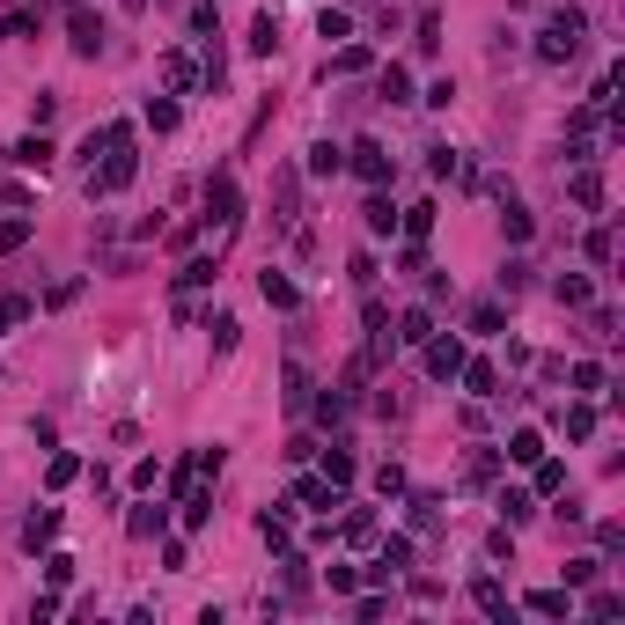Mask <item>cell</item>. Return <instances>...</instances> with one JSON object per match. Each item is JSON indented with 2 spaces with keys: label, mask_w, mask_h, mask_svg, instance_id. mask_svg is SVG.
<instances>
[{
  "label": "cell",
  "mask_w": 625,
  "mask_h": 625,
  "mask_svg": "<svg viewBox=\"0 0 625 625\" xmlns=\"http://www.w3.org/2000/svg\"><path fill=\"white\" fill-rule=\"evenodd\" d=\"M133 185V126H103V169H89V192H126Z\"/></svg>",
  "instance_id": "6da1fadb"
},
{
  "label": "cell",
  "mask_w": 625,
  "mask_h": 625,
  "mask_svg": "<svg viewBox=\"0 0 625 625\" xmlns=\"http://www.w3.org/2000/svg\"><path fill=\"white\" fill-rule=\"evenodd\" d=\"M582 37H589V15H582V8H552V23L537 30V60H545V67L574 60V52H582Z\"/></svg>",
  "instance_id": "7a4b0ae2"
},
{
  "label": "cell",
  "mask_w": 625,
  "mask_h": 625,
  "mask_svg": "<svg viewBox=\"0 0 625 625\" xmlns=\"http://www.w3.org/2000/svg\"><path fill=\"white\" fill-rule=\"evenodd\" d=\"M236 221H243V192H236V177H229V169H221V177H206V229H221V236H229Z\"/></svg>",
  "instance_id": "3957f363"
},
{
  "label": "cell",
  "mask_w": 625,
  "mask_h": 625,
  "mask_svg": "<svg viewBox=\"0 0 625 625\" xmlns=\"http://www.w3.org/2000/svg\"><path fill=\"white\" fill-rule=\"evenodd\" d=\"M67 37H74L81 60H96V52H103V15L89 8V0H67Z\"/></svg>",
  "instance_id": "277c9868"
},
{
  "label": "cell",
  "mask_w": 625,
  "mask_h": 625,
  "mask_svg": "<svg viewBox=\"0 0 625 625\" xmlns=\"http://www.w3.org/2000/svg\"><path fill=\"white\" fill-rule=\"evenodd\" d=\"M457 368H464V338H457V331H427V375L449 383Z\"/></svg>",
  "instance_id": "5b68a950"
},
{
  "label": "cell",
  "mask_w": 625,
  "mask_h": 625,
  "mask_svg": "<svg viewBox=\"0 0 625 625\" xmlns=\"http://www.w3.org/2000/svg\"><path fill=\"white\" fill-rule=\"evenodd\" d=\"M354 169H361V185H390L397 177V162L383 155V140H354Z\"/></svg>",
  "instance_id": "8992f818"
},
{
  "label": "cell",
  "mask_w": 625,
  "mask_h": 625,
  "mask_svg": "<svg viewBox=\"0 0 625 625\" xmlns=\"http://www.w3.org/2000/svg\"><path fill=\"white\" fill-rule=\"evenodd\" d=\"M405 566H412V537H390V545H383V559L368 566V582H390V574H405Z\"/></svg>",
  "instance_id": "52a82bcc"
},
{
  "label": "cell",
  "mask_w": 625,
  "mask_h": 625,
  "mask_svg": "<svg viewBox=\"0 0 625 625\" xmlns=\"http://www.w3.org/2000/svg\"><path fill=\"white\" fill-rule=\"evenodd\" d=\"M279 405H288V412L309 405V368H302V361H288V375H279Z\"/></svg>",
  "instance_id": "ba28073f"
},
{
  "label": "cell",
  "mask_w": 625,
  "mask_h": 625,
  "mask_svg": "<svg viewBox=\"0 0 625 625\" xmlns=\"http://www.w3.org/2000/svg\"><path fill=\"white\" fill-rule=\"evenodd\" d=\"M258 295H265L272 309H295V302H302V288H295L288 272H265V279H258Z\"/></svg>",
  "instance_id": "9c48e42d"
},
{
  "label": "cell",
  "mask_w": 625,
  "mask_h": 625,
  "mask_svg": "<svg viewBox=\"0 0 625 625\" xmlns=\"http://www.w3.org/2000/svg\"><path fill=\"white\" fill-rule=\"evenodd\" d=\"M471 596H478V611H493V618H516V603H507V589H500L493 574H478V582H471Z\"/></svg>",
  "instance_id": "30bf717a"
},
{
  "label": "cell",
  "mask_w": 625,
  "mask_h": 625,
  "mask_svg": "<svg viewBox=\"0 0 625 625\" xmlns=\"http://www.w3.org/2000/svg\"><path fill=\"white\" fill-rule=\"evenodd\" d=\"M52 537H60V507H37V516L23 523V545L37 552V545H52Z\"/></svg>",
  "instance_id": "8fae6325"
},
{
  "label": "cell",
  "mask_w": 625,
  "mask_h": 625,
  "mask_svg": "<svg viewBox=\"0 0 625 625\" xmlns=\"http://www.w3.org/2000/svg\"><path fill=\"white\" fill-rule=\"evenodd\" d=\"M52 155H60V147H52L44 133H30V140H15V162H23V169H52Z\"/></svg>",
  "instance_id": "7c38bea8"
},
{
  "label": "cell",
  "mask_w": 625,
  "mask_h": 625,
  "mask_svg": "<svg viewBox=\"0 0 625 625\" xmlns=\"http://www.w3.org/2000/svg\"><path fill=\"white\" fill-rule=\"evenodd\" d=\"M295 500H302V507H324V516H331V507H338V486H331V478H302Z\"/></svg>",
  "instance_id": "4fadbf2b"
},
{
  "label": "cell",
  "mask_w": 625,
  "mask_h": 625,
  "mask_svg": "<svg viewBox=\"0 0 625 625\" xmlns=\"http://www.w3.org/2000/svg\"><path fill=\"white\" fill-rule=\"evenodd\" d=\"M464 383H471V397H500V368L493 361H471V368H457Z\"/></svg>",
  "instance_id": "5bb4252c"
},
{
  "label": "cell",
  "mask_w": 625,
  "mask_h": 625,
  "mask_svg": "<svg viewBox=\"0 0 625 625\" xmlns=\"http://www.w3.org/2000/svg\"><path fill=\"white\" fill-rule=\"evenodd\" d=\"M324 478H331V486H354V478H361V464L346 457V449H324Z\"/></svg>",
  "instance_id": "9a60e30c"
},
{
  "label": "cell",
  "mask_w": 625,
  "mask_h": 625,
  "mask_svg": "<svg viewBox=\"0 0 625 625\" xmlns=\"http://www.w3.org/2000/svg\"><path fill=\"white\" fill-rule=\"evenodd\" d=\"M338 169H346V155H338L331 140H317L309 147V177H338Z\"/></svg>",
  "instance_id": "2e32d148"
},
{
  "label": "cell",
  "mask_w": 625,
  "mask_h": 625,
  "mask_svg": "<svg viewBox=\"0 0 625 625\" xmlns=\"http://www.w3.org/2000/svg\"><path fill=\"white\" fill-rule=\"evenodd\" d=\"M427 331H434V309H405V324H397L405 346H427Z\"/></svg>",
  "instance_id": "e0dca14e"
},
{
  "label": "cell",
  "mask_w": 625,
  "mask_h": 625,
  "mask_svg": "<svg viewBox=\"0 0 625 625\" xmlns=\"http://www.w3.org/2000/svg\"><path fill=\"white\" fill-rule=\"evenodd\" d=\"M507 457H516V464H537V457H545V434H530V427L507 434Z\"/></svg>",
  "instance_id": "ac0fdd59"
},
{
  "label": "cell",
  "mask_w": 625,
  "mask_h": 625,
  "mask_svg": "<svg viewBox=\"0 0 625 625\" xmlns=\"http://www.w3.org/2000/svg\"><path fill=\"white\" fill-rule=\"evenodd\" d=\"M375 89H383V103H412V81H405V67H383V81H375Z\"/></svg>",
  "instance_id": "d6986e66"
},
{
  "label": "cell",
  "mask_w": 625,
  "mask_h": 625,
  "mask_svg": "<svg viewBox=\"0 0 625 625\" xmlns=\"http://www.w3.org/2000/svg\"><path fill=\"white\" fill-rule=\"evenodd\" d=\"M317 37H324V44H346V37H354V23L338 15V8H324V15H317Z\"/></svg>",
  "instance_id": "ffe728a7"
},
{
  "label": "cell",
  "mask_w": 625,
  "mask_h": 625,
  "mask_svg": "<svg viewBox=\"0 0 625 625\" xmlns=\"http://www.w3.org/2000/svg\"><path fill=\"white\" fill-rule=\"evenodd\" d=\"M368 229H375V236H390V229H397V206L383 199V185H375V199H368Z\"/></svg>",
  "instance_id": "44dd1931"
},
{
  "label": "cell",
  "mask_w": 625,
  "mask_h": 625,
  "mask_svg": "<svg viewBox=\"0 0 625 625\" xmlns=\"http://www.w3.org/2000/svg\"><path fill=\"white\" fill-rule=\"evenodd\" d=\"M559 427L574 434V441H589V434H596V412H589V405H566V412H559Z\"/></svg>",
  "instance_id": "7402d4cb"
},
{
  "label": "cell",
  "mask_w": 625,
  "mask_h": 625,
  "mask_svg": "<svg viewBox=\"0 0 625 625\" xmlns=\"http://www.w3.org/2000/svg\"><path fill=\"white\" fill-rule=\"evenodd\" d=\"M272 44H279V23L258 15V23H251V52H258V60H272Z\"/></svg>",
  "instance_id": "603a6c76"
},
{
  "label": "cell",
  "mask_w": 625,
  "mask_h": 625,
  "mask_svg": "<svg viewBox=\"0 0 625 625\" xmlns=\"http://www.w3.org/2000/svg\"><path fill=\"white\" fill-rule=\"evenodd\" d=\"M530 611H537V618H566L574 603H566V589H537V596H530Z\"/></svg>",
  "instance_id": "cb8c5ba5"
},
{
  "label": "cell",
  "mask_w": 625,
  "mask_h": 625,
  "mask_svg": "<svg viewBox=\"0 0 625 625\" xmlns=\"http://www.w3.org/2000/svg\"><path fill=\"white\" fill-rule=\"evenodd\" d=\"M331 74H368V44H338V60H331Z\"/></svg>",
  "instance_id": "d4e9b609"
},
{
  "label": "cell",
  "mask_w": 625,
  "mask_h": 625,
  "mask_svg": "<svg viewBox=\"0 0 625 625\" xmlns=\"http://www.w3.org/2000/svg\"><path fill=\"white\" fill-rule=\"evenodd\" d=\"M206 279H213V258H192V265L177 272V295H192V288H206Z\"/></svg>",
  "instance_id": "484cf974"
},
{
  "label": "cell",
  "mask_w": 625,
  "mask_h": 625,
  "mask_svg": "<svg viewBox=\"0 0 625 625\" xmlns=\"http://www.w3.org/2000/svg\"><path fill=\"white\" fill-rule=\"evenodd\" d=\"M500 199H507V192H500ZM530 229H537V221H530L516 199H507V243H530Z\"/></svg>",
  "instance_id": "4316f807"
},
{
  "label": "cell",
  "mask_w": 625,
  "mask_h": 625,
  "mask_svg": "<svg viewBox=\"0 0 625 625\" xmlns=\"http://www.w3.org/2000/svg\"><path fill=\"white\" fill-rule=\"evenodd\" d=\"M574 206H603V177H596V169H582V177H574Z\"/></svg>",
  "instance_id": "83f0119b"
},
{
  "label": "cell",
  "mask_w": 625,
  "mask_h": 625,
  "mask_svg": "<svg viewBox=\"0 0 625 625\" xmlns=\"http://www.w3.org/2000/svg\"><path fill=\"white\" fill-rule=\"evenodd\" d=\"M272 206H279L272 221H295V169H279V192H272Z\"/></svg>",
  "instance_id": "f1b7e54d"
},
{
  "label": "cell",
  "mask_w": 625,
  "mask_h": 625,
  "mask_svg": "<svg viewBox=\"0 0 625 625\" xmlns=\"http://www.w3.org/2000/svg\"><path fill=\"white\" fill-rule=\"evenodd\" d=\"M317 420H324V427L346 420V390H324V397H317Z\"/></svg>",
  "instance_id": "f546056e"
},
{
  "label": "cell",
  "mask_w": 625,
  "mask_h": 625,
  "mask_svg": "<svg viewBox=\"0 0 625 625\" xmlns=\"http://www.w3.org/2000/svg\"><path fill=\"white\" fill-rule=\"evenodd\" d=\"M30 243V213H15V221H0V251H23Z\"/></svg>",
  "instance_id": "4dcf8cb0"
},
{
  "label": "cell",
  "mask_w": 625,
  "mask_h": 625,
  "mask_svg": "<svg viewBox=\"0 0 625 625\" xmlns=\"http://www.w3.org/2000/svg\"><path fill=\"white\" fill-rule=\"evenodd\" d=\"M162 81L185 96V89H192V60H177V52H169V60H162Z\"/></svg>",
  "instance_id": "1f68e13d"
},
{
  "label": "cell",
  "mask_w": 625,
  "mask_h": 625,
  "mask_svg": "<svg viewBox=\"0 0 625 625\" xmlns=\"http://www.w3.org/2000/svg\"><path fill=\"white\" fill-rule=\"evenodd\" d=\"M552 295H559L566 309H582V302H589V279H574V272H566V279H559V288H552Z\"/></svg>",
  "instance_id": "d6a6232c"
},
{
  "label": "cell",
  "mask_w": 625,
  "mask_h": 625,
  "mask_svg": "<svg viewBox=\"0 0 625 625\" xmlns=\"http://www.w3.org/2000/svg\"><path fill=\"white\" fill-rule=\"evenodd\" d=\"M147 126H155V133H169V126H177V103L155 96V103H147Z\"/></svg>",
  "instance_id": "836d02e7"
},
{
  "label": "cell",
  "mask_w": 625,
  "mask_h": 625,
  "mask_svg": "<svg viewBox=\"0 0 625 625\" xmlns=\"http://www.w3.org/2000/svg\"><path fill=\"white\" fill-rule=\"evenodd\" d=\"M44 478H52V486H74V478H81V457H52Z\"/></svg>",
  "instance_id": "e575fe53"
},
{
  "label": "cell",
  "mask_w": 625,
  "mask_h": 625,
  "mask_svg": "<svg viewBox=\"0 0 625 625\" xmlns=\"http://www.w3.org/2000/svg\"><path fill=\"white\" fill-rule=\"evenodd\" d=\"M375 493H383V500H397V493H405V471L383 464V471H375Z\"/></svg>",
  "instance_id": "d590c367"
},
{
  "label": "cell",
  "mask_w": 625,
  "mask_h": 625,
  "mask_svg": "<svg viewBox=\"0 0 625 625\" xmlns=\"http://www.w3.org/2000/svg\"><path fill=\"white\" fill-rule=\"evenodd\" d=\"M559 486H566V464H545L537 457V493H559Z\"/></svg>",
  "instance_id": "8d00e7d4"
},
{
  "label": "cell",
  "mask_w": 625,
  "mask_h": 625,
  "mask_svg": "<svg viewBox=\"0 0 625 625\" xmlns=\"http://www.w3.org/2000/svg\"><path fill=\"white\" fill-rule=\"evenodd\" d=\"M596 574H603V559H574V566H566V582H574V589H589Z\"/></svg>",
  "instance_id": "74e56055"
},
{
  "label": "cell",
  "mask_w": 625,
  "mask_h": 625,
  "mask_svg": "<svg viewBox=\"0 0 625 625\" xmlns=\"http://www.w3.org/2000/svg\"><path fill=\"white\" fill-rule=\"evenodd\" d=\"M23 317H30V302H23V295H0V331L23 324Z\"/></svg>",
  "instance_id": "f35d334b"
},
{
  "label": "cell",
  "mask_w": 625,
  "mask_h": 625,
  "mask_svg": "<svg viewBox=\"0 0 625 625\" xmlns=\"http://www.w3.org/2000/svg\"><path fill=\"white\" fill-rule=\"evenodd\" d=\"M162 523H169V516H162V507H140V516H133V537H155Z\"/></svg>",
  "instance_id": "ab89813d"
},
{
  "label": "cell",
  "mask_w": 625,
  "mask_h": 625,
  "mask_svg": "<svg viewBox=\"0 0 625 625\" xmlns=\"http://www.w3.org/2000/svg\"><path fill=\"white\" fill-rule=\"evenodd\" d=\"M471 331H500V302H478L471 309Z\"/></svg>",
  "instance_id": "60d3db41"
},
{
  "label": "cell",
  "mask_w": 625,
  "mask_h": 625,
  "mask_svg": "<svg viewBox=\"0 0 625 625\" xmlns=\"http://www.w3.org/2000/svg\"><path fill=\"white\" fill-rule=\"evenodd\" d=\"M346 537L354 545H375V516H346Z\"/></svg>",
  "instance_id": "b9f144b4"
},
{
  "label": "cell",
  "mask_w": 625,
  "mask_h": 625,
  "mask_svg": "<svg viewBox=\"0 0 625 625\" xmlns=\"http://www.w3.org/2000/svg\"><path fill=\"white\" fill-rule=\"evenodd\" d=\"M618 611H625V596H611V589H603V596H589V618H618Z\"/></svg>",
  "instance_id": "7bdbcfd3"
}]
</instances>
